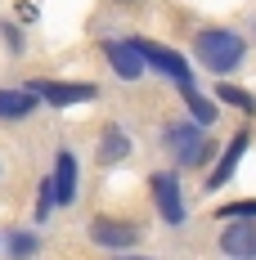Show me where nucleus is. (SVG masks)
Masks as SVG:
<instances>
[{
	"mask_svg": "<svg viewBox=\"0 0 256 260\" xmlns=\"http://www.w3.org/2000/svg\"><path fill=\"white\" fill-rule=\"evenodd\" d=\"M130 45H135V54H139L149 68H157L162 77H171V81H189V63H184L176 50H166V45H157V41H144V36H135Z\"/></svg>",
	"mask_w": 256,
	"mask_h": 260,
	"instance_id": "obj_3",
	"label": "nucleus"
},
{
	"mask_svg": "<svg viewBox=\"0 0 256 260\" xmlns=\"http://www.w3.org/2000/svg\"><path fill=\"white\" fill-rule=\"evenodd\" d=\"M50 188H54V202H59V207H68V202L77 198V157H72V153H59V157H54V180H50Z\"/></svg>",
	"mask_w": 256,
	"mask_h": 260,
	"instance_id": "obj_9",
	"label": "nucleus"
},
{
	"mask_svg": "<svg viewBox=\"0 0 256 260\" xmlns=\"http://www.w3.org/2000/svg\"><path fill=\"white\" fill-rule=\"evenodd\" d=\"M247 144H252V135H247V130H238V135L230 139V148L220 153V161H216V171L207 175V188H225V180H230L234 171H238V157L247 153Z\"/></svg>",
	"mask_w": 256,
	"mask_h": 260,
	"instance_id": "obj_8",
	"label": "nucleus"
},
{
	"mask_svg": "<svg viewBox=\"0 0 256 260\" xmlns=\"http://www.w3.org/2000/svg\"><path fill=\"white\" fill-rule=\"evenodd\" d=\"M9 251H14V256H27V251H36V238H32V234H14V238H9Z\"/></svg>",
	"mask_w": 256,
	"mask_h": 260,
	"instance_id": "obj_16",
	"label": "nucleus"
},
{
	"mask_svg": "<svg viewBox=\"0 0 256 260\" xmlns=\"http://www.w3.org/2000/svg\"><path fill=\"white\" fill-rule=\"evenodd\" d=\"M216 94H220V104H234V108H243V112H256V99L247 94V90H238V85H220Z\"/></svg>",
	"mask_w": 256,
	"mask_h": 260,
	"instance_id": "obj_14",
	"label": "nucleus"
},
{
	"mask_svg": "<svg viewBox=\"0 0 256 260\" xmlns=\"http://www.w3.org/2000/svg\"><path fill=\"white\" fill-rule=\"evenodd\" d=\"M243 215H256V202H230V207H220V220H243Z\"/></svg>",
	"mask_w": 256,
	"mask_h": 260,
	"instance_id": "obj_15",
	"label": "nucleus"
},
{
	"mask_svg": "<svg viewBox=\"0 0 256 260\" xmlns=\"http://www.w3.org/2000/svg\"><path fill=\"white\" fill-rule=\"evenodd\" d=\"M176 85H180V94H184V104H189V112H193V121H198V126H211V121H216V108L193 90V81H176Z\"/></svg>",
	"mask_w": 256,
	"mask_h": 260,
	"instance_id": "obj_13",
	"label": "nucleus"
},
{
	"mask_svg": "<svg viewBox=\"0 0 256 260\" xmlns=\"http://www.w3.org/2000/svg\"><path fill=\"white\" fill-rule=\"evenodd\" d=\"M126 153H130V139L122 135V126H103V135H99V161L112 166V161H122Z\"/></svg>",
	"mask_w": 256,
	"mask_h": 260,
	"instance_id": "obj_12",
	"label": "nucleus"
},
{
	"mask_svg": "<svg viewBox=\"0 0 256 260\" xmlns=\"http://www.w3.org/2000/svg\"><path fill=\"white\" fill-rule=\"evenodd\" d=\"M225 256H256V215H243V224H230L220 234Z\"/></svg>",
	"mask_w": 256,
	"mask_h": 260,
	"instance_id": "obj_7",
	"label": "nucleus"
},
{
	"mask_svg": "<svg viewBox=\"0 0 256 260\" xmlns=\"http://www.w3.org/2000/svg\"><path fill=\"white\" fill-rule=\"evenodd\" d=\"M50 207H54V188H50V180H41V202H36V220H45V215H50Z\"/></svg>",
	"mask_w": 256,
	"mask_h": 260,
	"instance_id": "obj_17",
	"label": "nucleus"
},
{
	"mask_svg": "<svg viewBox=\"0 0 256 260\" xmlns=\"http://www.w3.org/2000/svg\"><path fill=\"white\" fill-rule=\"evenodd\" d=\"M90 238H95L99 247H112V251H122V247H135V242H139L135 224H130V220H112V215H99V220L90 224Z\"/></svg>",
	"mask_w": 256,
	"mask_h": 260,
	"instance_id": "obj_6",
	"label": "nucleus"
},
{
	"mask_svg": "<svg viewBox=\"0 0 256 260\" xmlns=\"http://www.w3.org/2000/svg\"><path fill=\"white\" fill-rule=\"evenodd\" d=\"M36 108V94L32 90H0V121H23Z\"/></svg>",
	"mask_w": 256,
	"mask_h": 260,
	"instance_id": "obj_11",
	"label": "nucleus"
},
{
	"mask_svg": "<svg viewBox=\"0 0 256 260\" xmlns=\"http://www.w3.org/2000/svg\"><path fill=\"white\" fill-rule=\"evenodd\" d=\"M193 54L203 58V68L211 72H234L238 63H243V54H247V41L238 36V31H225V27H207L193 36Z\"/></svg>",
	"mask_w": 256,
	"mask_h": 260,
	"instance_id": "obj_1",
	"label": "nucleus"
},
{
	"mask_svg": "<svg viewBox=\"0 0 256 260\" xmlns=\"http://www.w3.org/2000/svg\"><path fill=\"white\" fill-rule=\"evenodd\" d=\"M27 90H32V94H41V99L54 104V108L90 104V99H95V85H90V81H32Z\"/></svg>",
	"mask_w": 256,
	"mask_h": 260,
	"instance_id": "obj_2",
	"label": "nucleus"
},
{
	"mask_svg": "<svg viewBox=\"0 0 256 260\" xmlns=\"http://www.w3.org/2000/svg\"><path fill=\"white\" fill-rule=\"evenodd\" d=\"M166 144H171V148H176V157H180V166H203L207 157L216 153V148H211V144H207L203 135H198V130H193V121H189V126H171V130H166Z\"/></svg>",
	"mask_w": 256,
	"mask_h": 260,
	"instance_id": "obj_4",
	"label": "nucleus"
},
{
	"mask_svg": "<svg viewBox=\"0 0 256 260\" xmlns=\"http://www.w3.org/2000/svg\"><path fill=\"white\" fill-rule=\"evenodd\" d=\"M103 54H108V63H112V72H122L126 81H135L144 72V58L135 54L130 41H103Z\"/></svg>",
	"mask_w": 256,
	"mask_h": 260,
	"instance_id": "obj_10",
	"label": "nucleus"
},
{
	"mask_svg": "<svg viewBox=\"0 0 256 260\" xmlns=\"http://www.w3.org/2000/svg\"><path fill=\"white\" fill-rule=\"evenodd\" d=\"M149 188H153V202H157V211H162V220L166 224H184V198H180V184H176V175H153L149 180Z\"/></svg>",
	"mask_w": 256,
	"mask_h": 260,
	"instance_id": "obj_5",
	"label": "nucleus"
}]
</instances>
